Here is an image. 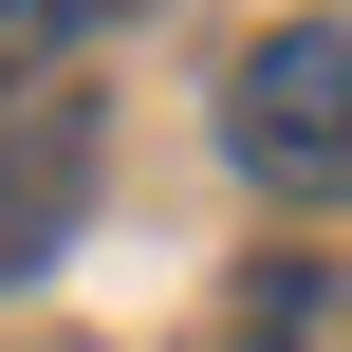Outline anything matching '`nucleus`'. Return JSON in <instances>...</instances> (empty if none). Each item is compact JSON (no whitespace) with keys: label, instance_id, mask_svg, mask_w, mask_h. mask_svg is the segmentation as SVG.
<instances>
[{"label":"nucleus","instance_id":"nucleus-1","mask_svg":"<svg viewBox=\"0 0 352 352\" xmlns=\"http://www.w3.org/2000/svg\"><path fill=\"white\" fill-rule=\"evenodd\" d=\"M223 148L278 204H352V19H278L223 74Z\"/></svg>","mask_w":352,"mask_h":352},{"label":"nucleus","instance_id":"nucleus-2","mask_svg":"<svg viewBox=\"0 0 352 352\" xmlns=\"http://www.w3.org/2000/svg\"><path fill=\"white\" fill-rule=\"evenodd\" d=\"M93 204V111L74 93H37V130H19V167H0V278L19 260H56V223Z\"/></svg>","mask_w":352,"mask_h":352},{"label":"nucleus","instance_id":"nucleus-3","mask_svg":"<svg viewBox=\"0 0 352 352\" xmlns=\"http://www.w3.org/2000/svg\"><path fill=\"white\" fill-rule=\"evenodd\" d=\"M74 37H93V0H0V93H19L37 56H74Z\"/></svg>","mask_w":352,"mask_h":352}]
</instances>
